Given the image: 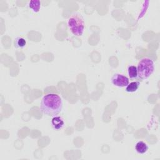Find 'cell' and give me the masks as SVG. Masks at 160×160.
<instances>
[{
    "label": "cell",
    "instance_id": "6da1fadb",
    "mask_svg": "<svg viewBox=\"0 0 160 160\" xmlns=\"http://www.w3.org/2000/svg\"><path fill=\"white\" fill-rule=\"evenodd\" d=\"M62 108L61 97L54 93L46 94L41 101V110L48 116H56L60 113Z\"/></svg>",
    "mask_w": 160,
    "mask_h": 160
},
{
    "label": "cell",
    "instance_id": "7a4b0ae2",
    "mask_svg": "<svg viewBox=\"0 0 160 160\" xmlns=\"http://www.w3.org/2000/svg\"><path fill=\"white\" fill-rule=\"evenodd\" d=\"M68 25L71 32L76 36H80L82 34L85 23L82 15L79 13H74L71 15L68 20Z\"/></svg>",
    "mask_w": 160,
    "mask_h": 160
},
{
    "label": "cell",
    "instance_id": "3957f363",
    "mask_svg": "<svg viewBox=\"0 0 160 160\" xmlns=\"http://www.w3.org/2000/svg\"><path fill=\"white\" fill-rule=\"evenodd\" d=\"M136 68L138 76L141 79H146L153 73L154 63L152 59L144 58L139 61Z\"/></svg>",
    "mask_w": 160,
    "mask_h": 160
},
{
    "label": "cell",
    "instance_id": "277c9868",
    "mask_svg": "<svg viewBox=\"0 0 160 160\" xmlns=\"http://www.w3.org/2000/svg\"><path fill=\"white\" fill-rule=\"evenodd\" d=\"M111 80L113 85L119 88L126 87L129 83V78L126 76L119 73L114 74L112 76Z\"/></svg>",
    "mask_w": 160,
    "mask_h": 160
},
{
    "label": "cell",
    "instance_id": "5b68a950",
    "mask_svg": "<svg viewBox=\"0 0 160 160\" xmlns=\"http://www.w3.org/2000/svg\"><path fill=\"white\" fill-rule=\"evenodd\" d=\"M52 128L56 131L61 129L64 126V121L61 116H54L51 121Z\"/></svg>",
    "mask_w": 160,
    "mask_h": 160
},
{
    "label": "cell",
    "instance_id": "8992f818",
    "mask_svg": "<svg viewBox=\"0 0 160 160\" xmlns=\"http://www.w3.org/2000/svg\"><path fill=\"white\" fill-rule=\"evenodd\" d=\"M135 149L139 154H144L148 150V146L146 142L142 141H138L135 145Z\"/></svg>",
    "mask_w": 160,
    "mask_h": 160
},
{
    "label": "cell",
    "instance_id": "52a82bcc",
    "mask_svg": "<svg viewBox=\"0 0 160 160\" xmlns=\"http://www.w3.org/2000/svg\"><path fill=\"white\" fill-rule=\"evenodd\" d=\"M139 85H140V83L139 81H132L129 83L126 86V91L128 92H136L138 89Z\"/></svg>",
    "mask_w": 160,
    "mask_h": 160
},
{
    "label": "cell",
    "instance_id": "ba28073f",
    "mask_svg": "<svg viewBox=\"0 0 160 160\" xmlns=\"http://www.w3.org/2000/svg\"><path fill=\"white\" fill-rule=\"evenodd\" d=\"M26 45V40L22 37H18L14 41V46L16 48L22 49Z\"/></svg>",
    "mask_w": 160,
    "mask_h": 160
},
{
    "label": "cell",
    "instance_id": "9c48e42d",
    "mask_svg": "<svg viewBox=\"0 0 160 160\" xmlns=\"http://www.w3.org/2000/svg\"><path fill=\"white\" fill-rule=\"evenodd\" d=\"M29 7L34 12H38L41 8V1L39 0H31L29 2Z\"/></svg>",
    "mask_w": 160,
    "mask_h": 160
},
{
    "label": "cell",
    "instance_id": "30bf717a",
    "mask_svg": "<svg viewBox=\"0 0 160 160\" xmlns=\"http://www.w3.org/2000/svg\"><path fill=\"white\" fill-rule=\"evenodd\" d=\"M128 73L130 79H133L138 77V72H137V68L135 66L131 65L129 66L128 68Z\"/></svg>",
    "mask_w": 160,
    "mask_h": 160
}]
</instances>
